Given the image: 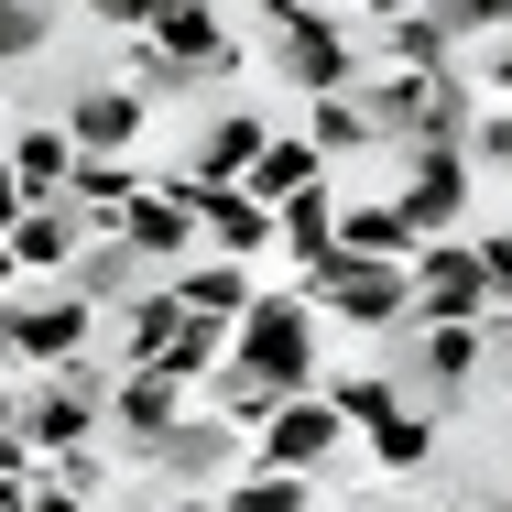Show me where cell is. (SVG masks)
Masks as SVG:
<instances>
[{"instance_id":"cell-14","label":"cell","mask_w":512,"mask_h":512,"mask_svg":"<svg viewBox=\"0 0 512 512\" xmlns=\"http://www.w3.org/2000/svg\"><path fill=\"white\" fill-rule=\"evenodd\" d=\"M186 414H197V393H186L175 371H109V436H120L131 458H153Z\"/></svg>"},{"instance_id":"cell-24","label":"cell","mask_w":512,"mask_h":512,"mask_svg":"<svg viewBox=\"0 0 512 512\" xmlns=\"http://www.w3.org/2000/svg\"><path fill=\"white\" fill-rule=\"evenodd\" d=\"M338 251H349V262H414L425 240H414V218L393 197H349L338 207Z\"/></svg>"},{"instance_id":"cell-10","label":"cell","mask_w":512,"mask_h":512,"mask_svg":"<svg viewBox=\"0 0 512 512\" xmlns=\"http://www.w3.org/2000/svg\"><path fill=\"white\" fill-rule=\"evenodd\" d=\"M142 469H153L164 491H229V480L251 469V436H240V425H218V414L197 404L164 447H153V458H142Z\"/></svg>"},{"instance_id":"cell-39","label":"cell","mask_w":512,"mask_h":512,"mask_svg":"<svg viewBox=\"0 0 512 512\" xmlns=\"http://www.w3.org/2000/svg\"><path fill=\"white\" fill-rule=\"evenodd\" d=\"M33 512H109V502H88V491H55V480H33Z\"/></svg>"},{"instance_id":"cell-40","label":"cell","mask_w":512,"mask_h":512,"mask_svg":"<svg viewBox=\"0 0 512 512\" xmlns=\"http://www.w3.org/2000/svg\"><path fill=\"white\" fill-rule=\"evenodd\" d=\"M22 207H33V197H22V175H11V164H0V240H11V229H22Z\"/></svg>"},{"instance_id":"cell-32","label":"cell","mask_w":512,"mask_h":512,"mask_svg":"<svg viewBox=\"0 0 512 512\" xmlns=\"http://www.w3.org/2000/svg\"><path fill=\"white\" fill-rule=\"evenodd\" d=\"M55 44V11L44 0H0V66H22V55H44Z\"/></svg>"},{"instance_id":"cell-42","label":"cell","mask_w":512,"mask_h":512,"mask_svg":"<svg viewBox=\"0 0 512 512\" xmlns=\"http://www.w3.org/2000/svg\"><path fill=\"white\" fill-rule=\"evenodd\" d=\"M0 436H22V393H0Z\"/></svg>"},{"instance_id":"cell-27","label":"cell","mask_w":512,"mask_h":512,"mask_svg":"<svg viewBox=\"0 0 512 512\" xmlns=\"http://www.w3.org/2000/svg\"><path fill=\"white\" fill-rule=\"evenodd\" d=\"M338 175H327V186H306V197H284L273 207V218H284V262H295V273H306V262H327V251H338Z\"/></svg>"},{"instance_id":"cell-28","label":"cell","mask_w":512,"mask_h":512,"mask_svg":"<svg viewBox=\"0 0 512 512\" xmlns=\"http://www.w3.org/2000/svg\"><path fill=\"white\" fill-rule=\"evenodd\" d=\"M316 393L338 404V425H349V436H371V425H393V414L414 404V393L393 382V371H338V382H316Z\"/></svg>"},{"instance_id":"cell-20","label":"cell","mask_w":512,"mask_h":512,"mask_svg":"<svg viewBox=\"0 0 512 512\" xmlns=\"http://www.w3.org/2000/svg\"><path fill=\"white\" fill-rule=\"evenodd\" d=\"M66 284H77V295H88L99 316H131L142 295H153V284H164V273H153V262H142L120 229H109V240H88V251H77V273H66Z\"/></svg>"},{"instance_id":"cell-3","label":"cell","mask_w":512,"mask_h":512,"mask_svg":"<svg viewBox=\"0 0 512 512\" xmlns=\"http://www.w3.org/2000/svg\"><path fill=\"white\" fill-rule=\"evenodd\" d=\"M262 44H273V77H295L306 99H349L371 77V44L327 0H262Z\"/></svg>"},{"instance_id":"cell-13","label":"cell","mask_w":512,"mask_h":512,"mask_svg":"<svg viewBox=\"0 0 512 512\" xmlns=\"http://www.w3.org/2000/svg\"><path fill=\"white\" fill-rule=\"evenodd\" d=\"M469 186H480V164H469V153H404L393 207L414 218V240H458V229H469Z\"/></svg>"},{"instance_id":"cell-22","label":"cell","mask_w":512,"mask_h":512,"mask_svg":"<svg viewBox=\"0 0 512 512\" xmlns=\"http://www.w3.org/2000/svg\"><path fill=\"white\" fill-rule=\"evenodd\" d=\"M0 164L22 175V197H33V207H44V197H66V186H77V142H66V120H22Z\"/></svg>"},{"instance_id":"cell-43","label":"cell","mask_w":512,"mask_h":512,"mask_svg":"<svg viewBox=\"0 0 512 512\" xmlns=\"http://www.w3.org/2000/svg\"><path fill=\"white\" fill-rule=\"evenodd\" d=\"M502 436H512V360H502Z\"/></svg>"},{"instance_id":"cell-19","label":"cell","mask_w":512,"mask_h":512,"mask_svg":"<svg viewBox=\"0 0 512 512\" xmlns=\"http://www.w3.org/2000/svg\"><path fill=\"white\" fill-rule=\"evenodd\" d=\"M186 338V306H175V284H153L131 316H109L99 327V349H109V371H164V349Z\"/></svg>"},{"instance_id":"cell-33","label":"cell","mask_w":512,"mask_h":512,"mask_svg":"<svg viewBox=\"0 0 512 512\" xmlns=\"http://www.w3.org/2000/svg\"><path fill=\"white\" fill-rule=\"evenodd\" d=\"M44 480H55V491H88V502H109V447H66V458H44Z\"/></svg>"},{"instance_id":"cell-34","label":"cell","mask_w":512,"mask_h":512,"mask_svg":"<svg viewBox=\"0 0 512 512\" xmlns=\"http://www.w3.org/2000/svg\"><path fill=\"white\" fill-rule=\"evenodd\" d=\"M469 164H502V175H512V109H502V99H480V131H469Z\"/></svg>"},{"instance_id":"cell-21","label":"cell","mask_w":512,"mask_h":512,"mask_svg":"<svg viewBox=\"0 0 512 512\" xmlns=\"http://www.w3.org/2000/svg\"><path fill=\"white\" fill-rule=\"evenodd\" d=\"M251 295H262V284H251V262H229V251H197V262L175 273V306L207 316V327H240V316H251Z\"/></svg>"},{"instance_id":"cell-41","label":"cell","mask_w":512,"mask_h":512,"mask_svg":"<svg viewBox=\"0 0 512 512\" xmlns=\"http://www.w3.org/2000/svg\"><path fill=\"white\" fill-rule=\"evenodd\" d=\"M11 295H22V262H11V240H0V306H11Z\"/></svg>"},{"instance_id":"cell-16","label":"cell","mask_w":512,"mask_h":512,"mask_svg":"<svg viewBox=\"0 0 512 512\" xmlns=\"http://www.w3.org/2000/svg\"><path fill=\"white\" fill-rule=\"evenodd\" d=\"M88 240H109V229H88V207L44 197V207H22V229H11V262H22V284H66Z\"/></svg>"},{"instance_id":"cell-35","label":"cell","mask_w":512,"mask_h":512,"mask_svg":"<svg viewBox=\"0 0 512 512\" xmlns=\"http://www.w3.org/2000/svg\"><path fill=\"white\" fill-rule=\"evenodd\" d=\"M480 284H491V316L512 306V229H480Z\"/></svg>"},{"instance_id":"cell-11","label":"cell","mask_w":512,"mask_h":512,"mask_svg":"<svg viewBox=\"0 0 512 512\" xmlns=\"http://www.w3.org/2000/svg\"><path fill=\"white\" fill-rule=\"evenodd\" d=\"M371 66L458 77V22H447V0H371Z\"/></svg>"},{"instance_id":"cell-7","label":"cell","mask_w":512,"mask_h":512,"mask_svg":"<svg viewBox=\"0 0 512 512\" xmlns=\"http://www.w3.org/2000/svg\"><path fill=\"white\" fill-rule=\"evenodd\" d=\"M120 240H131V251H142V262L175 284V273H186V262L207 251V197L186 186V175H153L142 197L120 207Z\"/></svg>"},{"instance_id":"cell-17","label":"cell","mask_w":512,"mask_h":512,"mask_svg":"<svg viewBox=\"0 0 512 512\" xmlns=\"http://www.w3.org/2000/svg\"><path fill=\"white\" fill-rule=\"evenodd\" d=\"M142 120H153V99H142L131 77H88V88L66 99V142H77V153H131Z\"/></svg>"},{"instance_id":"cell-18","label":"cell","mask_w":512,"mask_h":512,"mask_svg":"<svg viewBox=\"0 0 512 512\" xmlns=\"http://www.w3.org/2000/svg\"><path fill=\"white\" fill-rule=\"evenodd\" d=\"M262 142H273V131H262V109H218V120L197 131V153H186L175 175H186L197 197H218V186H251V164H262Z\"/></svg>"},{"instance_id":"cell-25","label":"cell","mask_w":512,"mask_h":512,"mask_svg":"<svg viewBox=\"0 0 512 512\" xmlns=\"http://www.w3.org/2000/svg\"><path fill=\"white\" fill-rule=\"evenodd\" d=\"M153 186V164H131V153H77V186L66 207H88V229H120V207Z\"/></svg>"},{"instance_id":"cell-5","label":"cell","mask_w":512,"mask_h":512,"mask_svg":"<svg viewBox=\"0 0 512 512\" xmlns=\"http://www.w3.org/2000/svg\"><path fill=\"white\" fill-rule=\"evenodd\" d=\"M109 316L77 295V284H22L11 306H0V349L22 360V371H77L88 349H99Z\"/></svg>"},{"instance_id":"cell-2","label":"cell","mask_w":512,"mask_h":512,"mask_svg":"<svg viewBox=\"0 0 512 512\" xmlns=\"http://www.w3.org/2000/svg\"><path fill=\"white\" fill-rule=\"evenodd\" d=\"M229 360H240L251 382H273V393H316V382H327V316H316L295 284H262L251 316L229 327Z\"/></svg>"},{"instance_id":"cell-29","label":"cell","mask_w":512,"mask_h":512,"mask_svg":"<svg viewBox=\"0 0 512 512\" xmlns=\"http://www.w3.org/2000/svg\"><path fill=\"white\" fill-rule=\"evenodd\" d=\"M360 447H371V469H393V480H404V469H425V458H436V404H404L393 425H371Z\"/></svg>"},{"instance_id":"cell-9","label":"cell","mask_w":512,"mask_h":512,"mask_svg":"<svg viewBox=\"0 0 512 512\" xmlns=\"http://www.w3.org/2000/svg\"><path fill=\"white\" fill-rule=\"evenodd\" d=\"M491 316V284H480V240H425L414 251V327H480Z\"/></svg>"},{"instance_id":"cell-8","label":"cell","mask_w":512,"mask_h":512,"mask_svg":"<svg viewBox=\"0 0 512 512\" xmlns=\"http://www.w3.org/2000/svg\"><path fill=\"white\" fill-rule=\"evenodd\" d=\"M393 349H404V371H393V382H404L414 404H436V414H447L480 371H491V360H502V349H491V316H480V327H404Z\"/></svg>"},{"instance_id":"cell-38","label":"cell","mask_w":512,"mask_h":512,"mask_svg":"<svg viewBox=\"0 0 512 512\" xmlns=\"http://www.w3.org/2000/svg\"><path fill=\"white\" fill-rule=\"evenodd\" d=\"M480 88L512 109V33H491V55H480Z\"/></svg>"},{"instance_id":"cell-23","label":"cell","mask_w":512,"mask_h":512,"mask_svg":"<svg viewBox=\"0 0 512 512\" xmlns=\"http://www.w3.org/2000/svg\"><path fill=\"white\" fill-rule=\"evenodd\" d=\"M207 251H229V262H262V251H284V218L251 197V186H218V197H207Z\"/></svg>"},{"instance_id":"cell-15","label":"cell","mask_w":512,"mask_h":512,"mask_svg":"<svg viewBox=\"0 0 512 512\" xmlns=\"http://www.w3.org/2000/svg\"><path fill=\"white\" fill-rule=\"evenodd\" d=\"M142 44L153 55H175L186 77H240V44H229V22H218V0H153V22H142Z\"/></svg>"},{"instance_id":"cell-36","label":"cell","mask_w":512,"mask_h":512,"mask_svg":"<svg viewBox=\"0 0 512 512\" xmlns=\"http://www.w3.org/2000/svg\"><path fill=\"white\" fill-rule=\"evenodd\" d=\"M458 33H512V0H447Z\"/></svg>"},{"instance_id":"cell-30","label":"cell","mask_w":512,"mask_h":512,"mask_svg":"<svg viewBox=\"0 0 512 512\" xmlns=\"http://www.w3.org/2000/svg\"><path fill=\"white\" fill-rule=\"evenodd\" d=\"M218 512H316V480H295V469H240L229 491H218Z\"/></svg>"},{"instance_id":"cell-6","label":"cell","mask_w":512,"mask_h":512,"mask_svg":"<svg viewBox=\"0 0 512 512\" xmlns=\"http://www.w3.org/2000/svg\"><path fill=\"white\" fill-rule=\"evenodd\" d=\"M109 436V371H33L22 382V447L33 458H66V447H99Z\"/></svg>"},{"instance_id":"cell-12","label":"cell","mask_w":512,"mask_h":512,"mask_svg":"<svg viewBox=\"0 0 512 512\" xmlns=\"http://www.w3.org/2000/svg\"><path fill=\"white\" fill-rule=\"evenodd\" d=\"M338 447H349L338 404H327V393H284L251 458H262V469H295V480H327V469H338Z\"/></svg>"},{"instance_id":"cell-31","label":"cell","mask_w":512,"mask_h":512,"mask_svg":"<svg viewBox=\"0 0 512 512\" xmlns=\"http://www.w3.org/2000/svg\"><path fill=\"white\" fill-rule=\"evenodd\" d=\"M306 142L327 153V164H338V153H382V142H371V109H360V88H349V99H306Z\"/></svg>"},{"instance_id":"cell-4","label":"cell","mask_w":512,"mask_h":512,"mask_svg":"<svg viewBox=\"0 0 512 512\" xmlns=\"http://www.w3.org/2000/svg\"><path fill=\"white\" fill-rule=\"evenodd\" d=\"M295 295L327 327H349V338H404L414 327V262H349V251H327V262L295 273Z\"/></svg>"},{"instance_id":"cell-26","label":"cell","mask_w":512,"mask_h":512,"mask_svg":"<svg viewBox=\"0 0 512 512\" xmlns=\"http://www.w3.org/2000/svg\"><path fill=\"white\" fill-rule=\"evenodd\" d=\"M327 175H338V164L316 153L306 131H273V142H262V164H251V197L284 207V197H306V186H327Z\"/></svg>"},{"instance_id":"cell-37","label":"cell","mask_w":512,"mask_h":512,"mask_svg":"<svg viewBox=\"0 0 512 512\" xmlns=\"http://www.w3.org/2000/svg\"><path fill=\"white\" fill-rule=\"evenodd\" d=\"M77 11H88V22H109V33H142V22H153V0H77Z\"/></svg>"},{"instance_id":"cell-1","label":"cell","mask_w":512,"mask_h":512,"mask_svg":"<svg viewBox=\"0 0 512 512\" xmlns=\"http://www.w3.org/2000/svg\"><path fill=\"white\" fill-rule=\"evenodd\" d=\"M360 109H371L382 153H469V131H480V88L469 77H414V66H371Z\"/></svg>"}]
</instances>
